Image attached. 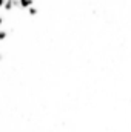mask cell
I'll return each instance as SVG.
<instances>
[{
    "label": "cell",
    "mask_w": 131,
    "mask_h": 132,
    "mask_svg": "<svg viewBox=\"0 0 131 132\" xmlns=\"http://www.w3.org/2000/svg\"><path fill=\"white\" fill-rule=\"evenodd\" d=\"M28 11H30V14H35V12H37V6H35V5H31V6L28 8Z\"/></svg>",
    "instance_id": "7a4b0ae2"
},
{
    "label": "cell",
    "mask_w": 131,
    "mask_h": 132,
    "mask_svg": "<svg viewBox=\"0 0 131 132\" xmlns=\"http://www.w3.org/2000/svg\"><path fill=\"white\" fill-rule=\"evenodd\" d=\"M19 5H20L22 8H26V9H28V8H30L31 5H34V3H33V0H19Z\"/></svg>",
    "instance_id": "6da1fadb"
}]
</instances>
